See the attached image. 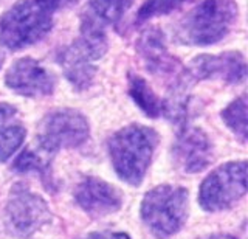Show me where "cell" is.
I'll list each match as a JSON object with an SVG mask.
<instances>
[{
    "label": "cell",
    "mask_w": 248,
    "mask_h": 239,
    "mask_svg": "<svg viewBox=\"0 0 248 239\" xmlns=\"http://www.w3.org/2000/svg\"><path fill=\"white\" fill-rule=\"evenodd\" d=\"M247 192V161H228L209 173L199 190V204L205 211H222Z\"/></svg>",
    "instance_id": "obj_7"
},
{
    "label": "cell",
    "mask_w": 248,
    "mask_h": 239,
    "mask_svg": "<svg viewBox=\"0 0 248 239\" xmlns=\"http://www.w3.org/2000/svg\"><path fill=\"white\" fill-rule=\"evenodd\" d=\"M79 239H103V238H101L99 233H90V235L84 236V238H79Z\"/></svg>",
    "instance_id": "obj_23"
},
{
    "label": "cell",
    "mask_w": 248,
    "mask_h": 239,
    "mask_svg": "<svg viewBox=\"0 0 248 239\" xmlns=\"http://www.w3.org/2000/svg\"><path fill=\"white\" fill-rule=\"evenodd\" d=\"M44 6H46L50 11H53L54 14H56L59 10H65L68 8V6H73L76 5L79 0H39Z\"/></svg>",
    "instance_id": "obj_20"
},
{
    "label": "cell",
    "mask_w": 248,
    "mask_h": 239,
    "mask_svg": "<svg viewBox=\"0 0 248 239\" xmlns=\"http://www.w3.org/2000/svg\"><path fill=\"white\" fill-rule=\"evenodd\" d=\"M0 67H2V56H0Z\"/></svg>",
    "instance_id": "obj_24"
},
{
    "label": "cell",
    "mask_w": 248,
    "mask_h": 239,
    "mask_svg": "<svg viewBox=\"0 0 248 239\" xmlns=\"http://www.w3.org/2000/svg\"><path fill=\"white\" fill-rule=\"evenodd\" d=\"M188 76L199 81H223L227 84H240L247 78V61L240 51H223L217 55L196 56L186 68Z\"/></svg>",
    "instance_id": "obj_10"
},
{
    "label": "cell",
    "mask_w": 248,
    "mask_h": 239,
    "mask_svg": "<svg viewBox=\"0 0 248 239\" xmlns=\"http://www.w3.org/2000/svg\"><path fill=\"white\" fill-rule=\"evenodd\" d=\"M11 168L14 171H19V173H30V171L39 173L42 175V179H45V177H51L50 163L45 159H42L41 154H37L31 148L23 149L19 156L16 157Z\"/></svg>",
    "instance_id": "obj_19"
},
{
    "label": "cell",
    "mask_w": 248,
    "mask_h": 239,
    "mask_svg": "<svg viewBox=\"0 0 248 239\" xmlns=\"http://www.w3.org/2000/svg\"><path fill=\"white\" fill-rule=\"evenodd\" d=\"M106 239H130V236L127 233H123V231H116V233L108 235Z\"/></svg>",
    "instance_id": "obj_21"
},
{
    "label": "cell",
    "mask_w": 248,
    "mask_h": 239,
    "mask_svg": "<svg viewBox=\"0 0 248 239\" xmlns=\"http://www.w3.org/2000/svg\"><path fill=\"white\" fill-rule=\"evenodd\" d=\"M170 156L177 169L186 174H196L206 169L213 161V143L205 130L186 126L178 132Z\"/></svg>",
    "instance_id": "obj_11"
},
{
    "label": "cell",
    "mask_w": 248,
    "mask_h": 239,
    "mask_svg": "<svg viewBox=\"0 0 248 239\" xmlns=\"http://www.w3.org/2000/svg\"><path fill=\"white\" fill-rule=\"evenodd\" d=\"M27 129L22 125L17 109L11 104H0V163L10 159L23 143Z\"/></svg>",
    "instance_id": "obj_14"
},
{
    "label": "cell",
    "mask_w": 248,
    "mask_h": 239,
    "mask_svg": "<svg viewBox=\"0 0 248 239\" xmlns=\"http://www.w3.org/2000/svg\"><path fill=\"white\" fill-rule=\"evenodd\" d=\"M203 239H237V238L231 236V235H213V236H208Z\"/></svg>",
    "instance_id": "obj_22"
},
{
    "label": "cell",
    "mask_w": 248,
    "mask_h": 239,
    "mask_svg": "<svg viewBox=\"0 0 248 239\" xmlns=\"http://www.w3.org/2000/svg\"><path fill=\"white\" fill-rule=\"evenodd\" d=\"M54 13L39 0H19L0 17V45L19 51L51 32Z\"/></svg>",
    "instance_id": "obj_3"
},
{
    "label": "cell",
    "mask_w": 248,
    "mask_h": 239,
    "mask_svg": "<svg viewBox=\"0 0 248 239\" xmlns=\"http://www.w3.org/2000/svg\"><path fill=\"white\" fill-rule=\"evenodd\" d=\"M58 63L64 70L67 81L78 92L87 90L96 76V65L87 53L79 48L76 42H72L67 47H62L58 51Z\"/></svg>",
    "instance_id": "obj_13"
},
{
    "label": "cell",
    "mask_w": 248,
    "mask_h": 239,
    "mask_svg": "<svg viewBox=\"0 0 248 239\" xmlns=\"http://www.w3.org/2000/svg\"><path fill=\"white\" fill-rule=\"evenodd\" d=\"M89 134V120L79 111L64 107L48 112L39 121L36 142L39 149L53 156L61 149L81 146Z\"/></svg>",
    "instance_id": "obj_5"
},
{
    "label": "cell",
    "mask_w": 248,
    "mask_h": 239,
    "mask_svg": "<svg viewBox=\"0 0 248 239\" xmlns=\"http://www.w3.org/2000/svg\"><path fill=\"white\" fill-rule=\"evenodd\" d=\"M127 92H129V96L132 98V101L140 107V111H141L146 117L157 118L161 115L163 101L154 92V89L149 86V82L144 78H141L140 75H135V73L127 75Z\"/></svg>",
    "instance_id": "obj_16"
},
{
    "label": "cell",
    "mask_w": 248,
    "mask_h": 239,
    "mask_svg": "<svg viewBox=\"0 0 248 239\" xmlns=\"http://www.w3.org/2000/svg\"><path fill=\"white\" fill-rule=\"evenodd\" d=\"M51 219L45 199L31 191L27 185L14 183L5 207V227L14 238H28Z\"/></svg>",
    "instance_id": "obj_6"
},
{
    "label": "cell",
    "mask_w": 248,
    "mask_h": 239,
    "mask_svg": "<svg viewBox=\"0 0 248 239\" xmlns=\"http://www.w3.org/2000/svg\"><path fill=\"white\" fill-rule=\"evenodd\" d=\"M134 2L135 0H89L82 16L106 28L108 25H118Z\"/></svg>",
    "instance_id": "obj_15"
},
{
    "label": "cell",
    "mask_w": 248,
    "mask_h": 239,
    "mask_svg": "<svg viewBox=\"0 0 248 239\" xmlns=\"http://www.w3.org/2000/svg\"><path fill=\"white\" fill-rule=\"evenodd\" d=\"M247 96L240 95L234 101H231L225 109L222 111L220 117L228 129L234 134L240 142H247L248 129H247Z\"/></svg>",
    "instance_id": "obj_17"
},
{
    "label": "cell",
    "mask_w": 248,
    "mask_h": 239,
    "mask_svg": "<svg viewBox=\"0 0 248 239\" xmlns=\"http://www.w3.org/2000/svg\"><path fill=\"white\" fill-rule=\"evenodd\" d=\"M141 219L157 238L172 236L188 219V191L175 185H158L141 202Z\"/></svg>",
    "instance_id": "obj_4"
},
{
    "label": "cell",
    "mask_w": 248,
    "mask_h": 239,
    "mask_svg": "<svg viewBox=\"0 0 248 239\" xmlns=\"http://www.w3.org/2000/svg\"><path fill=\"white\" fill-rule=\"evenodd\" d=\"M75 200L85 213L96 218L116 213L123 205L121 192L113 185L98 177H85L78 183Z\"/></svg>",
    "instance_id": "obj_12"
},
{
    "label": "cell",
    "mask_w": 248,
    "mask_h": 239,
    "mask_svg": "<svg viewBox=\"0 0 248 239\" xmlns=\"http://www.w3.org/2000/svg\"><path fill=\"white\" fill-rule=\"evenodd\" d=\"M157 144L158 134L149 126L129 125L116 130L107 142L116 175L132 187H138L144 180Z\"/></svg>",
    "instance_id": "obj_1"
},
{
    "label": "cell",
    "mask_w": 248,
    "mask_h": 239,
    "mask_svg": "<svg viewBox=\"0 0 248 239\" xmlns=\"http://www.w3.org/2000/svg\"><path fill=\"white\" fill-rule=\"evenodd\" d=\"M6 87L28 98L51 95L56 89L54 75L34 58H20L10 65L5 73Z\"/></svg>",
    "instance_id": "obj_9"
},
{
    "label": "cell",
    "mask_w": 248,
    "mask_h": 239,
    "mask_svg": "<svg viewBox=\"0 0 248 239\" xmlns=\"http://www.w3.org/2000/svg\"><path fill=\"white\" fill-rule=\"evenodd\" d=\"M135 47L147 70L169 80V86L188 75L180 61L169 53L166 37L160 28H146L137 39Z\"/></svg>",
    "instance_id": "obj_8"
},
{
    "label": "cell",
    "mask_w": 248,
    "mask_h": 239,
    "mask_svg": "<svg viewBox=\"0 0 248 239\" xmlns=\"http://www.w3.org/2000/svg\"><path fill=\"white\" fill-rule=\"evenodd\" d=\"M239 16L234 0H203L178 22L174 30L177 42L205 47L225 39Z\"/></svg>",
    "instance_id": "obj_2"
},
{
    "label": "cell",
    "mask_w": 248,
    "mask_h": 239,
    "mask_svg": "<svg viewBox=\"0 0 248 239\" xmlns=\"http://www.w3.org/2000/svg\"><path fill=\"white\" fill-rule=\"evenodd\" d=\"M186 0H144L135 16V25H141L155 17L168 16L172 11L182 8Z\"/></svg>",
    "instance_id": "obj_18"
}]
</instances>
